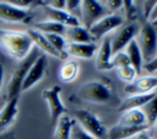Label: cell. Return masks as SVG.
I'll use <instances>...</instances> for the list:
<instances>
[{
  "label": "cell",
  "mask_w": 157,
  "mask_h": 139,
  "mask_svg": "<svg viewBox=\"0 0 157 139\" xmlns=\"http://www.w3.org/2000/svg\"><path fill=\"white\" fill-rule=\"evenodd\" d=\"M0 48L10 57L22 61L33 50V41L27 32L0 28Z\"/></svg>",
  "instance_id": "obj_1"
},
{
  "label": "cell",
  "mask_w": 157,
  "mask_h": 139,
  "mask_svg": "<svg viewBox=\"0 0 157 139\" xmlns=\"http://www.w3.org/2000/svg\"><path fill=\"white\" fill-rule=\"evenodd\" d=\"M137 45L140 48L142 61L145 63L150 62L157 55V32L156 28L150 23L146 22L137 32Z\"/></svg>",
  "instance_id": "obj_2"
},
{
  "label": "cell",
  "mask_w": 157,
  "mask_h": 139,
  "mask_svg": "<svg viewBox=\"0 0 157 139\" xmlns=\"http://www.w3.org/2000/svg\"><path fill=\"white\" fill-rule=\"evenodd\" d=\"M38 50L34 49L31 51V54L22 61H20L18 66L12 71L11 77L9 79V84H7V100L13 99V98H18L20 93H21V87L23 83V79L27 74L28 68L31 67V65L33 63V61L37 59L38 56Z\"/></svg>",
  "instance_id": "obj_3"
},
{
  "label": "cell",
  "mask_w": 157,
  "mask_h": 139,
  "mask_svg": "<svg viewBox=\"0 0 157 139\" xmlns=\"http://www.w3.org/2000/svg\"><path fill=\"white\" fill-rule=\"evenodd\" d=\"M77 95L80 99L93 104L108 102L112 98L110 89L104 83L98 80H91L81 85L77 90Z\"/></svg>",
  "instance_id": "obj_4"
},
{
  "label": "cell",
  "mask_w": 157,
  "mask_h": 139,
  "mask_svg": "<svg viewBox=\"0 0 157 139\" xmlns=\"http://www.w3.org/2000/svg\"><path fill=\"white\" fill-rule=\"evenodd\" d=\"M74 115H75V119L78 122L77 124L85 132H87L88 134H91L92 137H94L97 139H101L104 135H107V128H105V126L91 111L80 109V110H76Z\"/></svg>",
  "instance_id": "obj_5"
},
{
  "label": "cell",
  "mask_w": 157,
  "mask_h": 139,
  "mask_svg": "<svg viewBox=\"0 0 157 139\" xmlns=\"http://www.w3.org/2000/svg\"><path fill=\"white\" fill-rule=\"evenodd\" d=\"M60 91L61 88L59 85L50 87L48 89H44L42 91V99L47 102L48 110H49V119L52 126H55L56 121L63 116L67 113V109L64 106L60 99Z\"/></svg>",
  "instance_id": "obj_6"
},
{
  "label": "cell",
  "mask_w": 157,
  "mask_h": 139,
  "mask_svg": "<svg viewBox=\"0 0 157 139\" xmlns=\"http://www.w3.org/2000/svg\"><path fill=\"white\" fill-rule=\"evenodd\" d=\"M80 13L82 17V24L86 29H90L92 24H94L98 20L104 17L107 13L104 6L97 0H83L81 1Z\"/></svg>",
  "instance_id": "obj_7"
},
{
  "label": "cell",
  "mask_w": 157,
  "mask_h": 139,
  "mask_svg": "<svg viewBox=\"0 0 157 139\" xmlns=\"http://www.w3.org/2000/svg\"><path fill=\"white\" fill-rule=\"evenodd\" d=\"M47 63H48L47 55L39 54L27 71V74L23 79V83L21 87V91L29 90L32 87H34L44 77L45 71H47Z\"/></svg>",
  "instance_id": "obj_8"
},
{
  "label": "cell",
  "mask_w": 157,
  "mask_h": 139,
  "mask_svg": "<svg viewBox=\"0 0 157 139\" xmlns=\"http://www.w3.org/2000/svg\"><path fill=\"white\" fill-rule=\"evenodd\" d=\"M121 24H123V18L119 15L109 13V15H105L104 17H102L101 20H98L94 24H92L90 27L88 32L94 40V39H99V38L104 37L107 33L119 28Z\"/></svg>",
  "instance_id": "obj_9"
},
{
  "label": "cell",
  "mask_w": 157,
  "mask_h": 139,
  "mask_svg": "<svg viewBox=\"0 0 157 139\" xmlns=\"http://www.w3.org/2000/svg\"><path fill=\"white\" fill-rule=\"evenodd\" d=\"M137 32H139V28L135 23H130L128 26L120 27L110 39L112 55H115L117 52L123 51V49L126 48V45L134 39Z\"/></svg>",
  "instance_id": "obj_10"
},
{
  "label": "cell",
  "mask_w": 157,
  "mask_h": 139,
  "mask_svg": "<svg viewBox=\"0 0 157 139\" xmlns=\"http://www.w3.org/2000/svg\"><path fill=\"white\" fill-rule=\"evenodd\" d=\"M155 89H157V76L140 77L124 87V91L130 95L148 94L152 93Z\"/></svg>",
  "instance_id": "obj_11"
},
{
  "label": "cell",
  "mask_w": 157,
  "mask_h": 139,
  "mask_svg": "<svg viewBox=\"0 0 157 139\" xmlns=\"http://www.w3.org/2000/svg\"><path fill=\"white\" fill-rule=\"evenodd\" d=\"M31 20L27 10L18 9L9 1H0V21L5 22H28Z\"/></svg>",
  "instance_id": "obj_12"
},
{
  "label": "cell",
  "mask_w": 157,
  "mask_h": 139,
  "mask_svg": "<svg viewBox=\"0 0 157 139\" xmlns=\"http://www.w3.org/2000/svg\"><path fill=\"white\" fill-rule=\"evenodd\" d=\"M43 7H44V12L47 13V16L49 17L50 21L58 22V23L65 26L66 28H72V27L81 26L80 20L76 16L69 13L66 10H55V9H52L47 5H44Z\"/></svg>",
  "instance_id": "obj_13"
},
{
  "label": "cell",
  "mask_w": 157,
  "mask_h": 139,
  "mask_svg": "<svg viewBox=\"0 0 157 139\" xmlns=\"http://www.w3.org/2000/svg\"><path fill=\"white\" fill-rule=\"evenodd\" d=\"M112 49H110V38H104L99 48L97 49L96 55V68L98 71H109L112 66Z\"/></svg>",
  "instance_id": "obj_14"
},
{
  "label": "cell",
  "mask_w": 157,
  "mask_h": 139,
  "mask_svg": "<svg viewBox=\"0 0 157 139\" xmlns=\"http://www.w3.org/2000/svg\"><path fill=\"white\" fill-rule=\"evenodd\" d=\"M18 113V98H13L6 101L0 109V134L13 122Z\"/></svg>",
  "instance_id": "obj_15"
},
{
  "label": "cell",
  "mask_w": 157,
  "mask_h": 139,
  "mask_svg": "<svg viewBox=\"0 0 157 139\" xmlns=\"http://www.w3.org/2000/svg\"><path fill=\"white\" fill-rule=\"evenodd\" d=\"M97 49L98 46L94 43H69L66 46V54L74 57L90 60L97 52Z\"/></svg>",
  "instance_id": "obj_16"
},
{
  "label": "cell",
  "mask_w": 157,
  "mask_h": 139,
  "mask_svg": "<svg viewBox=\"0 0 157 139\" xmlns=\"http://www.w3.org/2000/svg\"><path fill=\"white\" fill-rule=\"evenodd\" d=\"M147 127H130L117 123L109 130H107L108 139H131L142 130H146Z\"/></svg>",
  "instance_id": "obj_17"
},
{
  "label": "cell",
  "mask_w": 157,
  "mask_h": 139,
  "mask_svg": "<svg viewBox=\"0 0 157 139\" xmlns=\"http://www.w3.org/2000/svg\"><path fill=\"white\" fill-rule=\"evenodd\" d=\"M118 123L124 126H130V127H148L146 116L141 109H132L123 112Z\"/></svg>",
  "instance_id": "obj_18"
},
{
  "label": "cell",
  "mask_w": 157,
  "mask_h": 139,
  "mask_svg": "<svg viewBox=\"0 0 157 139\" xmlns=\"http://www.w3.org/2000/svg\"><path fill=\"white\" fill-rule=\"evenodd\" d=\"M155 91L148 93V94H140V95H129L119 106V111L120 112H125L128 110H132V109H141L144 105H146L153 96H155Z\"/></svg>",
  "instance_id": "obj_19"
},
{
  "label": "cell",
  "mask_w": 157,
  "mask_h": 139,
  "mask_svg": "<svg viewBox=\"0 0 157 139\" xmlns=\"http://www.w3.org/2000/svg\"><path fill=\"white\" fill-rule=\"evenodd\" d=\"M129 59V62H130V66L137 72V74L142 71V66H144V61H142V55H141V51H140V48L136 43L135 39H132L125 48V51H124Z\"/></svg>",
  "instance_id": "obj_20"
},
{
  "label": "cell",
  "mask_w": 157,
  "mask_h": 139,
  "mask_svg": "<svg viewBox=\"0 0 157 139\" xmlns=\"http://www.w3.org/2000/svg\"><path fill=\"white\" fill-rule=\"evenodd\" d=\"M74 124L75 119H71L67 115H63L55 123L53 139H70Z\"/></svg>",
  "instance_id": "obj_21"
},
{
  "label": "cell",
  "mask_w": 157,
  "mask_h": 139,
  "mask_svg": "<svg viewBox=\"0 0 157 139\" xmlns=\"http://www.w3.org/2000/svg\"><path fill=\"white\" fill-rule=\"evenodd\" d=\"M27 33H28V35L31 37L33 44H36L40 50H43L44 54L50 55V56H54V57H58V59H61V56H60V55L54 50V48L49 44L48 39L45 38V35H44L43 33H40V32L36 30V29H28Z\"/></svg>",
  "instance_id": "obj_22"
},
{
  "label": "cell",
  "mask_w": 157,
  "mask_h": 139,
  "mask_svg": "<svg viewBox=\"0 0 157 139\" xmlns=\"http://www.w3.org/2000/svg\"><path fill=\"white\" fill-rule=\"evenodd\" d=\"M78 71H80V67L76 61H74V60L65 61L59 68V73H58L59 79L63 83H71L72 80L76 79Z\"/></svg>",
  "instance_id": "obj_23"
},
{
  "label": "cell",
  "mask_w": 157,
  "mask_h": 139,
  "mask_svg": "<svg viewBox=\"0 0 157 139\" xmlns=\"http://www.w3.org/2000/svg\"><path fill=\"white\" fill-rule=\"evenodd\" d=\"M34 29L43 33V34H59V35H63L66 33V27L58 23V22H54V21H42V22H37L34 24Z\"/></svg>",
  "instance_id": "obj_24"
},
{
  "label": "cell",
  "mask_w": 157,
  "mask_h": 139,
  "mask_svg": "<svg viewBox=\"0 0 157 139\" xmlns=\"http://www.w3.org/2000/svg\"><path fill=\"white\" fill-rule=\"evenodd\" d=\"M65 34L70 39V43H93V38L90 34L88 29L82 26L67 28Z\"/></svg>",
  "instance_id": "obj_25"
},
{
  "label": "cell",
  "mask_w": 157,
  "mask_h": 139,
  "mask_svg": "<svg viewBox=\"0 0 157 139\" xmlns=\"http://www.w3.org/2000/svg\"><path fill=\"white\" fill-rule=\"evenodd\" d=\"M44 35L48 39L49 44L54 48V50L61 56V59H64L66 56V46H67V43L64 39V37L59 34H44Z\"/></svg>",
  "instance_id": "obj_26"
},
{
  "label": "cell",
  "mask_w": 157,
  "mask_h": 139,
  "mask_svg": "<svg viewBox=\"0 0 157 139\" xmlns=\"http://www.w3.org/2000/svg\"><path fill=\"white\" fill-rule=\"evenodd\" d=\"M141 110L146 116L147 126H151L157 122V93L146 105L141 107Z\"/></svg>",
  "instance_id": "obj_27"
},
{
  "label": "cell",
  "mask_w": 157,
  "mask_h": 139,
  "mask_svg": "<svg viewBox=\"0 0 157 139\" xmlns=\"http://www.w3.org/2000/svg\"><path fill=\"white\" fill-rule=\"evenodd\" d=\"M117 73L120 80L125 82L126 84L134 82L137 78V72L129 65V66H124V67H119L117 68Z\"/></svg>",
  "instance_id": "obj_28"
},
{
  "label": "cell",
  "mask_w": 157,
  "mask_h": 139,
  "mask_svg": "<svg viewBox=\"0 0 157 139\" xmlns=\"http://www.w3.org/2000/svg\"><path fill=\"white\" fill-rule=\"evenodd\" d=\"M129 59L126 56V54L124 51L117 52L115 55L112 56V66L113 68H119V67H124V66H129Z\"/></svg>",
  "instance_id": "obj_29"
},
{
  "label": "cell",
  "mask_w": 157,
  "mask_h": 139,
  "mask_svg": "<svg viewBox=\"0 0 157 139\" xmlns=\"http://www.w3.org/2000/svg\"><path fill=\"white\" fill-rule=\"evenodd\" d=\"M70 139H97V138L92 137L91 134H88L87 132H85L77 123H75L74 127H72V130H71Z\"/></svg>",
  "instance_id": "obj_30"
},
{
  "label": "cell",
  "mask_w": 157,
  "mask_h": 139,
  "mask_svg": "<svg viewBox=\"0 0 157 139\" xmlns=\"http://www.w3.org/2000/svg\"><path fill=\"white\" fill-rule=\"evenodd\" d=\"M123 9L124 12L128 17V20H134L136 17V7H135V2L131 0H124L123 1Z\"/></svg>",
  "instance_id": "obj_31"
},
{
  "label": "cell",
  "mask_w": 157,
  "mask_h": 139,
  "mask_svg": "<svg viewBox=\"0 0 157 139\" xmlns=\"http://www.w3.org/2000/svg\"><path fill=\"white\" fill-rule=\"evenodd\" d=\"M45 5L55 9V10H65L66 9V0H52V1H45Z\"/></svg>",
  "instance_id": "obj_32"
},
{
  "label": "cell",
  "mask_w": 157,
  "mask_h": 139,
  "mask_svg": "<svg viewBox=\"0 0 157 139\" xmlns=\"http://www.w3.org/2000/svg\"><path fill=\"white\" fill-rule=\"evenodd\" d=\"M80 6H81L80 0H66V11L71 15H74L75 10H80Z\"/></svg>",
  "instance_id": "obj_33"
},
{
  "label": "cell",
  "mask_w": 157,
  "mask_h": 139,
  "mask_svg": "<svg viewBox=\"0 0 157 139\" xmlns=\"http://www.w3.org/2000/svg\"><path fill=\"white\" fill-rule=\"evenodd\" d=\"M156 4V0H148V1H142V9H144V13H145V18L147 20L151 11L153 10Z\"/></svg>",
  "instance_id": "obj_34"
},
{
  "label": "cell",
  "mask_w": 157,
  "mask_h": 139,
  "mask_svg": "<svg viewBox=\"0 0 157 139\" xmlns=\"http://www.w3.org/2000/svg\"><path fill=\"white\" fill-rule=\"evenodd\" d=\"M142 68H144L146 72H148V73H155V72H157V55H156L150 62L145 63V65L142 66Z\"/></svg>",
  "instance_id": "obj_35"
},
{
  "label": "cell",
  "mask_w": 157,
  "mask_h": 139,
  "mask_svg": "<svg viewBox=\"0 0 157 139\" xmlns=\"http://www.w3.org/2000/svg\"><path fill=\"white\" fill-rule=\"evenodd\" d=\"M105 5L108 6V9L110 11H115V10L123 7V1L121 0H108V1H105Z\"/></svg>",
  "instance_id": "obj_36"
},
{
  "label": "cell",
  "mask_w": 157,
  "mask_h": 139,
  "mask_svg": "<svg viewBox=\"0 0 157 139\" xmlns=\"http://www.w3.org/2000/svg\"><path fill=\"white\" fill-rule=\"evenodd\" d=\"M146 133H147L150 139H157V122L148 126L146 129Z\"/></svg>",
  "instance_id": "obj_37"
},
{
  "label": "cell",
  "mask_w": 157,
  "mask_h": 139,
  "mask_svg": "<svg viewBox=\"0 0 157 139\" xmlns=\"http://www.w3.org/2000/svg\"><path fill=\"white\" fill-rule=\"evenodd\" d=\"M157 18V1H156V4H155V7H153V10L151 11V13H150V16H148V18H147V21L151 23L152 21H155Z\"/></svg>",
  "instance_id": "obj_38"
},
{
  "label": "cell",
  "mask_w": 157,
  "mask_h": 139,
  "mask_svg": "<svg viewBox=\"0 0 157 139\" xmlns=\"http://www.w3.org/2000/svg\"><path fill=\"white\" fill-rule=\"evenodd\" d=\"M131 139H150V138H148L146 130H142V132H140L139 134H136L135 137H132Z\"/></svg>",
  "instance_id": "obj_39"
},
{
  "label": "cell",
  "mask_w": 157,
  "mask_h": 139,
  "mask_svg": "<svg viewBox=\"0 0 157 139\" xmlns=\"http://www.w3.org/2000/svg\"><path fill=\"white\" fill-rule=\"evenodd\" d=\"M2 80H4V66L0 62V90H1V87H2Z\"/></svg>",
  "instance_id": "obj_40"
},
{
  "label": "cell",
  "mask_w": 157,
  "mask_h": 139,
  "mask_svg": "<svg viewBox=\"0 0 157 139\" xmlns=\"http://www.w3.org/2000/svg\"><path fill=\"white\" fill-rule=\"evenodd\" d=\"M151 24H152L153 27H157V18H156L155 21H152V22H151Z\"/></svg>",
  "instance_id": "obj_41"
}]
</instances>
